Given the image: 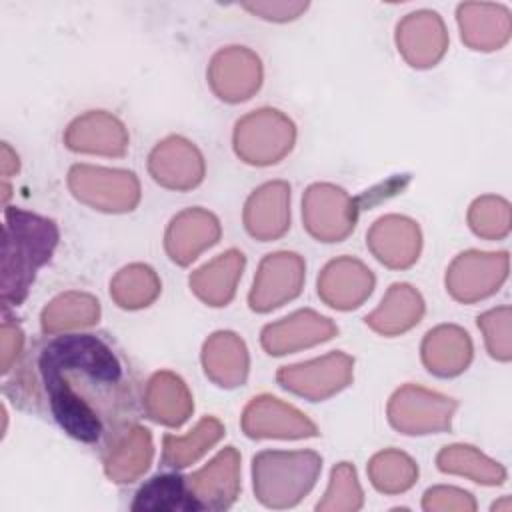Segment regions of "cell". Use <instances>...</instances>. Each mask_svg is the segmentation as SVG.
Segmentation results:
<instances>
[{"label":"cell","mask_w":512,"mask_h":512,"mask_svg":"<svg viewBox=\"0 0 512 512\" xmlns=\"http://www.w3.org/2000/svg\"><path fill=\"white\" fill-rule=\"evenodd\" d=\"M40 378L58 426L84 444L112 446L136 418L124 364L94 334L54 336L38 356Z\"/></svg>","instance_id":"obj_1"},{"label":"cell","mask_w":512,"mask_h":512,"mask_svg":"<svg viewBox=\"0 0 512 512\" xmlns=\"http://www.w3.org/2000/svg\"><path fill=\"white\" fill-rule=\"evenodd\" d=\"M40 216L28 214L16 208H6V224H4V262L16 260L14 268L4 272V282L10 280L12 274H16V280L10 290L2 294L4 302L20 304L28 292L30 280H34L36 268L42 266L46 260H50V254L56 246L58 232L34 242L32 246H26L30 240L34 228L38 226Z\"/></svg>","instance_id":"obj_2"},{"label":"cell","mask_w":512,"mask_h":512,"mask_svg":"<svg viewBox=\"0 0 512 512\" xmlns=\"http://www.w3.org/2000/svg\"><path fill=\"white\" fill-rule=\"evenodd\" d=\"M236 464L238 456L230 446L228 450L218 454V458H214L206 468L186 478L190 490L194 492V498L200 504V510H222L236 500Z\"/></svg>","instance_id":"obj_3"},{"label":"cell","mask_w":512,"mask_h":512,"mask_svg":"<svg viewBox=\"0 0 512 512\" xmlns=\"http://www.w3.org/2000/svg\"><path fill=\"white\" fill-rule=\"evenodd\" d=\"M132 510H156V512H188V510H200L198 500L194 498V492L188 486V480L178 474H164L154 476L150 482H146L134 502Z\"/></svg>","instance_id":"obj_4"},{"label":"cell","mask_w":512,"mask_h":512,"mask_svg":"<svg viewBox=\"0 0 512 512\" xmlns=\"http://www.w3.org/2000/svg\"><path fill=\"white\" fill-rule=\"evenodd\" d=\"M222 436V426L208 418L198 424V428L192 432L188 440H176L172 436L164 438L166 450H164V466H186L192 460H196L210 444H214Z\"/></svg>","instance_id":"obj_5"},{"label":"cell","mask_w":512,"mask_h":512,"mask_svg":"<svg viewBox=\"0 0 512 512\" xmlns=\"http://www.w3.org/2000/svg\"><path fill=\"white\" fill-rule=\"evenodd\" d=\"M372 482L382 492H402L412 486L418 470L414 468L412 460L404 454H396L394 468L390 466V454H380L372 460L370 466Z\"/></svg>","instance_id":"obj_6"},{"label":"cell","mask_w":512,"mask_h":512,"mask_svg":"<svg viewBox=\"0 0 512 512\" xmlns=\"http://www.w3.org/2000/svg\"><path fill=\"white\" fill-rule=\"evenodd\" d=\"M328 492H338L342 496H338V500L332 504V508H360L362 504V494H360V488L356 484V476H354V470H350V466L342 464L338 468H334L332 472V484H330V490Z\"/></svg>","instance_id":"obj_7"}]
</instances>
